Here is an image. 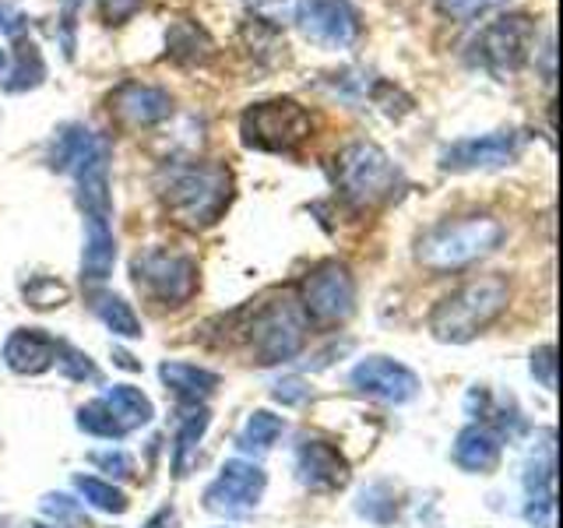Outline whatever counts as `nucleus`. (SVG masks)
<instances>
[{
  "label": "nucleus",
  "instance_id": "34",
  "mask_svg": "<svg viewBox=\"0 0 563 528\" xmlns=\"http://www.w3.org/2000/svg\"><path fill=\"white\" fill-rule=\"evenodd\" d=\"M556 352H553V345H539L536 352H532V377L545 387V392H553L556 387Z\"/></svg>",
  "mask_w": 563,
  "mask_h": 528
},
{
  "label": "nucleus",
  "instance_id": "18",
  "mask_svg": "<svg viewBox=\"0 0 563 528\" xmlns=\"http://www.w3.org/2000/svg\"><path fill=\"white\" fill-rule=\"evenodd\" d=\"M158 377L169 387V392L180 398V402H205L219 392L222 377L216 370H205V366H194V363H176V360H166L158 366Z\"/></svg>",
  "mask_w": 563,
  "mask_h": 528
},
{
  "label": "nucleus",
  "instance_id": "8",
  "mask_svg": "<svg viewBox=\"0 0 563 528\" xmlns=\"http://www.w3.org/2000/svg\"><path fill=\"white\" fill-rule=\"evenodd\" d=\"M134 286L163 307H184L198 293V261L180 251L152 246L131 261Z\"/></svg>",
  "mask_w": 563,
  "mask_h": 528
},
{
  "label": "nucleus",
  "instance_id": "24",
  "mask_svg": "<svg viewBox=\"0 0 563 528\" xmlns=\"http://www.w3.org/2000/svg\"><path fill=\"white\" fill-rule=\"evenodd\" d=\"M282 430H286V422H282V416H275V413H264V409H257V413H251V419L243 422V430H240V437H236V444H240V451H246V454H264V451H272L275 448V440L282 437Z\"/></svg>",
  "mask_w": 563,
  "mask_h": 528
},
{
  "label": "nucleus",
  "instance_id": "20",
  "mask_svg": "<svg viewBox=\"0 0 563 528\" xmlns=\"http://www.w3.org/2000/svg\"><path fill=\"white\" fill-rule=\"evenodd\" d=\"M454 465L465 472H493L500 465V437L486 427H465L454 437Z\"/></svg>",
  "mask_w": 563,
  "mask_h": 528
},
{
  "label": "nucleus",
  "instance_id": "14",
  "mask_svg": "<svg viewBox=\"0 0 563 528\" xmlns=\"http://www.w3.org/2000/svg\"><path fill=\"white\" fill-rule=\"evenodd\" d=\"M110 113L123 123V128L145 131L155 123L169 120L173 113V96L158 85H141V81H123L110 96Z\"/></svg>",
  "mask_w": 563,
  "mask_h": 528
},
{
  "label": "nucleus",
  "instance_id": "12",
  "mask_svg": "<svg viewBox=\"0 0 563 528\" xmlns=\"http://www.w3.org/2000/svg\"><path fill=\"white\" fill-rule=\"evenodd\" d=\"M521 155L518 131H493L479 138H462L440 152V169L472 173V169H504Z\"/></svg>",
  "mask_w": 563,
  "mask_h": 528
},
{
  "label": "nucleus",
  "instance_id": "9",
  "mask_svg": "<svg viewBox=\"0 0 563 528\" xmlns=\"http://www.w3.org/2000/svg\"><path fill=\"white\" fill-rule=\"evenodd\" d=\"M299 310L321 328L349 321V314L356 310V278L342 261H321L310 268L299 286Z\"/></svg>",
  "mask_w": 563,
  "mask_h": 528
},
{
  "label": "nucleus",
  "instance_id": "25",
  "mask_svg": "<svg viewBox=\"0 0 563 528\" xmlns=\"http://www.w3.org/2000/svg\"><path fill=\"white\" fill-rule=\"evenodd\" d=\"M92 310L99 321L110 328L113 334H120V339H137L141 334V321L137 314L131 310V304L123 296H110V293H99L92 299Z\"/></svg>",
  "mask_w": 563,
  "mask_h": 528
},
{
  "label": "nucleus",
  "instance_id": "6",
  "mask_svg": "<svg viewBox=\"0 0 563 528\" xmlns=\"http://www.w3.org/2000/svg\"><path fill=\"white\" fill-rule=\"evenodd\" d=\"M536 35H539V25L528 14H521V11L500 14L479 29V35L472 40L468 57L475 67H483L486 75H493L497 81H507L528 64V57H532Z\"/></svg>",
  "mask_w": 563,
  "mask_h": 528
},
{
  "label": "nucleus",
  "instance_id": "31",
  "mask_svg": "<svg viewBox=\"0 0 563 528\" xmlns=\"http://www.w3.org/2000/svg\"><path fill=\"white\" fill-rule=\"evenodd\" d=\"M57 366L64 370L67 377H75V381H99V370H96V363L88 360L85 352L70 349L67 342H60V352H57Z\"/></svg>",
  "mask_w": 563,
  "mask_h": 528
},
{
  "label": "nucleus",
  "instance_id": "39",
  "mask_svg": "<svg viewBox=\"0 0 563 528\" xmlns=\"http://www.w3.org/2000/svg\"><path fill=\"white\" fill-rule=\"evenodd\" d=\"M173 525V510L169 507H163V510H155V515L145 521V528H169Z\"/></svg>",
  "mask_w": 563,
  "mask_h": 528
},
{
  "label": "nucleus",
  "instance_id": "16",
  "mask_svg": "<svg viewBox=\"0 0 563 528\" xmlns=\"http://www.w3.org/2000/svg\"><path fill=\"white\" fill-rule=\"evenodd\" d=\"M60 342L46 334L43 328H14L4 342V363L14 374H43L57 363Z\"/></svg>",
  "mask_w": 563,
  "mask_h": 528
},
{
  "label": "nucleus",
  "instance_id": "35",
  "mask_svg": "<svg viewBox=\"0 0 563 528\" xmlns=\"http://www.w3.org/2000/svg\"><path fill=\"white\" fill-rule=\"evenodd\" d=\"M88 458H92V465H99L102 472L120 475V480H131V475H134V458L128 451H96Z\"/></svg>",
  "mask_w": 563,
  "mask_h": 528
},
{
  "label": "nucleus",
  "instance_id": "29",
  "mask_svg": "<svg viewBox=\"0 0 563 528\" xmlns=\"http://www.w3.org/2000/svg\"><path fill=\"white\" fill-rule=\"evenodd\" d=\"M25 299L35 310H53L67 299V286L57 278H49V275H40V278L25 282Z\"/></svg>",
  "mask_w": 563,
  "mask_h": 528
},
{
  "label": "nucleus",
  "instance_id": "38",
  "mask_svg": "<svg viewBox=\"0 0 563 528\" xmlns=\"http://www.w3.org/2000/svg\"><path fill=\"white\" fill-rule=\"evenodd\" d=\"M310 395V387L299 381V377H289V381H278L275 384V398L282 402V405H299Z\"/></svg>",
  "mask_w": 563,
  "mask_h": 528
},
{
  "label": "nucleus",
  "instance_id": "40",
  "mask_svg": "<svg viewBox=\"0 0 563 528\" xmlns=\"http://www.w3.org/2000/svg\"><path fill=\"white\" fill-rule=\"evenodd\" d=\"M4 64H8V53H4V50H0V70H4Z\"/></svg>",
  "mask_w": 563,
  "mask_h": 528
},
{
  "label": "nucleus",
  "instance_id": "1",
  "mask_svg": "<svg viewBox=\"0 0 563 528\" xmlns=\"http://www.w3.org/2000/svg\"><path fill=\"white\" fill-rule=\"evenodd\" d=\"M163 208L184 229H211L233 201V173L222 163L173 166L163 184Z\"/></svg>",
  "mask_w": 563,
  "mask_h": 528
},
{
  "label": "nucleus",
  "instance_id": "26",
  "mask_svg": "<svg viewBox=\"0 0 563 528\" xmlns=\"http://www.w3.org/2000/svg\"><path fill=\"white\" fill-rule=\"evenodd\" d=\"M75 486H78V493L85 497V504H92L96 510H106V515H123V510L131 507L128 493L117 490L113 483L96 480V475H78Z\"/></svg>",
  "mask_w": 563,
  "mask_h": 528
},
{
  "label": "nucleus",
  "instance_id": "21",
  "mask_svg": "<svg viewBox=\"0 0 563 528\" xmlns=\"http://www.w3.org/2000/svg\"><path fill=\"white\" fill-rule=\"evenodd\" d=\"M106 409L113 413V419L123 427V433H131L137 427H145V422H152L155 409H152V402L148 395L141 392V387H131V384H113V387H106Z\"/></svg>",
  "mask_w": 563,
  "mask_h": 528
},
{
  "label": "nucleus",
  "instance_id": "4",
  "mask_svg": "<svg viewBox=\"0 0 563 528\" xmlns=\"http://www.w3.org/2000/svg\"><path fill=\"white\" fill-rule=\"evenodd\" d=\"M334 184L352 208H377L398 198L405 176L398 163L374 141H352L334 155Z\"/></svg>",
  "mask_w": 563,
  "mask_h": 528
},
{
  "label": "nucleus",
  "instance_id": "17",
  "mask_svg": "<svg viewBox=\"0 0 563 528\" xmlns=\"http://www.w3.org/2000/svg\"><path fill=\"white\" fill-rule=\"evenodd\" d=\"M117 264V240L110 219H85V246H81V278L106 282Z\"/></svg>",
  "mask_w": 563,
  "mask_h": 528
},
{
  "label": "nucleus",
  "instance_id": "5",
  "mask_svg": "<svg viewBox=\"0 0 563 528\" xmlns=\"http://www.w3.org/2000/svg\"><path fill=\"white\" fill-rule=\"evenodd\" d=\"M307 317L299 310V304H292L289 296H275L264 299L246 317V342H251V352L257 356L261 366H275L286 363L292 356H299L307 345Z\"/></svg>",
  "mask_w": 563,
  "mask_h": 528
},
{
  "label": "nucleus",
  "instance_id": "22",
  "mask_svg": "<svg viewBox=\"0 0 563 528\" xmlns=\"http://www.w3.org/2000/svg\"><path fill=\"white\" fill-rule=\"evenodd\" d=\"M211 35L198 25V22H173L166 29V57L176 61V64H205L211 57Z\"/></svg>",
  "mask_w": 563,
  "mask_h": 528
},
{
  "label": "nucleus",
  "instance_id": "3",
  "mask_svg": "<svg viewBox=\"0 0 563 528\" xmlns=\"http://www.w3.org/2000/svg\"><path fill=\"white\" fill-rule=\"evenodd\" d=\"M504 222L493 216L444 219L430 226L416 243V261L430 272H457L489 257L504 243Z\"/></svg>",
  "mask_w": 563,
  "mask_h": 528
},
{
  "label": "nucleus",
  "instance_id": "37",
  "mask_svg": "<svg viewBox=\"0 0 563 528\" xmlns=\"http://www.w3.org/2000/svg\"><path fill=\"white\" fill-rule=\"evenodd\" d=\"M25 25H29V18H25V11L22 8H14L11 0H0V29H4L8 35H22L25 32Z\"/></svg>",
  "mask_w": 563,
  "mask_h": 528
},
{
  "label": "nucleus",
  "instance_id": "27",
  "mask_svg": "<svg viewBox=\"0 0 563 528\" xmlns=\"http://www.w3.org/2000/svg\"><path fill=\"white\" fill-rule=\"evenodd\" d=\"M208 422H211L208 409H198V413H190V416L184 419L180 433H176V451H173V465H176V475H187L190 454L198 451L201 437H205V430H208Z\"/></svg>",
  "mask_w": 563,
  "mask_h": 528
},
{
  "label": "nucleus",
  "instance_id": "7",
  "mask_svg": "<svg viewBox=\"0 0 563 528\" xmlns=\"http://www.w3.org/2000/svg\"><path fill=\"white\" fill-rule=\"evenodd\" d=\"M313 131V120L307 106H299L289 96L261 99L246 106L240 117V138L254 152H292L299 148Z\"/></svg>",
  "mask_w": 563,
  "mask_h": 528
},
{
  "label": "nucleus",
  "instance_id": "15",
  "mask_svg": "<svg viewBox=\"0 0 563 528\" xmlns=\"http://www.w3.org/2000/svg\"><path fill=\"white\" fill-rule=\"evenodd\" d=\"M296 472H299V483H307L313 490H339L349 480V465L339 454V448L328 444V440H317V437L299 440Z\"/></svg>",
  "mask_w": 563,
  "mask_h": 528
},
{
  "label": "nucleus",
  "instance_id": "23",
  "mask_svg": "<svg viewBox=\"0 0 563 528\" xmlns=\"http://www.w3.org/2000/svg\"><path fill=\"white\" fill-rule=\"evenodd\" d=\"M43 81H46V61H43L40 43L18 35L14 67L8 70V78H4V92H32V88H40Z\"/></svg>",
  "mask_w": 563,
  "mask_h": 528
},
{
  "label": "nucleus",
  "instance_id": "10",
  "mask_svg": "<svg viewBox=\"0 0 563 528\" xmlns=\"http://www.w3.org/2000/svg\"><path fill=\"white\" fill-rule=\"evenodd\" d=\"M292 22L313 46L324 50H349L363 32V18L352 0H296Z\"/></svg>",
  "mask_w": 563,
  "mask_h": 528
},
{
  "label": "nucleus",
  "instance_id": "30",
  "mask_svg": "<svg viewBox=\"0 0 563 528\" xmlns=\"http://www.w3.org/2000/svg\"><path fill=\"white\" fill-rule=\"evenodd\" d=\"M43 510H46L49 518H57V525H85L88 528L85 507L75 497H67V493H46Z\"/></svg>",
  "mask_w": 563,
  "mask_h": 528
},
{
  "label": "nucleus",
  "instance_id": "13",
  "mask_svg": "<svg viewBox=\"0 0 563 528\" xmlns=\"http://www.w3.org/2000/svg\"><path fill=\"white\" fill-rule=\"evenodd\" d=\"M352 387L369 398H380L387 405H405L419 395V377L405 363H395L387 356H366L352 366L349 374Z\"/></svg>",
  "mask_w": 563,
  "mask_h": 528
},
{
  "label": "nucleus",
  "instance_id": "33",
  "mask_svg": "<svg viewBox=\"0 0 563 528\" xmlns=\"http://www.w3.org/2000/svg\"><path fill=\"white\" fill-rule=\"evenodd\" d=\"M500 4H507V0H437V8L448 18H457V22H468V18L483 14L489 8H500Z\"/></svg>",
  "mask_w": 563,
  "mask_h": 528
},
{
  "label": "nucleus",
  "instance_id": "28",
  "mask_svg": "<svg viewBox=\"0 0 563 528\" xmlns=\"http://www.w3.org/2000/svg\"><path fill=\"white\" fill-rule=\"evenodd\" d=\"M78 427L85 433H92V437H102V440H120L123 437V427L113 419V413L106 409L102 398L81 405V409H78Z\"/></svg>",
  "mask_w": 563,
  "mask_h": 528
},
{
  "label": "nucleus",
  "instance_id": "32",
  "mask_svg": "<svg viewBox=\"0 0 563 528\" xmlns=\"http://www.w3.org/2000/svg\"><path fill=\"white\" fill-rule=\"evenodd\" d=\"M85 0H64L60 4V46H64V57L75 61V50H78V18H81Z\"/></svg>",
  "mask_w": 563,
  "mask_h": 528
},
{
  "label": "nucleus",
  "instance_id": "2",
  "mask_svg": "<svg viewBox=\"0 0 563 528\" xmlns=\"http://www.w3.org/2000/svg\"><path fill=\"white\" fill-rule=\"evenodd\" d=\"M510 304V282L504 275H479L444 296L430 314V331L437 342L462 345L489 328Z\"/></svg>",
  "mask_w": 563,
  "mask_h": 528
},
{
  "label": "nucleus",
  "instance_id": "11",
  "mask_svg": "<svg viewBox=\"0 0 563 528\" xmlns=\"http://www.w3.org/2000/svg\"><path fill=\"white\" fill-rule=\"evenodd\" d=\"M264 486H268V475H264L257 462L233 458V462L219 469L216 483L205 490V507L222 518H243L257 507Z\"/></svg>",
  "mask_w": 563,
  "mask_h": 528
},
{
  "label": "nucleus",
  "instance_id": "19",
  "mask_svg": "<svg viewBox=\"0 0 563 528\" xmlns=\"http://www.w3.org/2000/svg\"><path fill=\"white\" fill-rule=\"evenodd\" d=\"M102 148H110V145H106L96 131H88L85 123H67V128L57 134V141H53L49 166L57 173H75L81 163H88V158Z\"/></svg>",
  "mask_w": 563,
  "mask_h": 528
},
{
  "label": "nucleus",
  "instance_id": "36",
  "mask_svg": "<svg viewBox=\"0 0 563 528\" xmlns=\"http://www.w3.org/2000/svg\"><path fill=\"white\" fill-rule=\"evenodd\" d=\"M141 4H145V0H99V14L106 25H123L141 11Z\"/></svg>",
  "mask_w": 563,
  "mask_h": 528
},
{
  "label": "nucleus",
  "instance_id": "41",
  "mask_svg": "<svg viewBox=\"0 0 563 528\" xmlns=\"http://www.w3.org/2000/svg\"><path fill=\"white\" fill-rule=\"evenodd\" d=\"M32 528H49V525H32Z\"/></svg>",
  "mask_w": 563,
  "mask_h": 528
}]
</instances>
